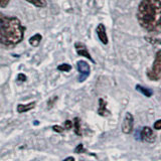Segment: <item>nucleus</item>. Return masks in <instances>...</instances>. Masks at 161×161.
Instances as JSON below:
<instances>
[{
    "mask_svg": "<svg viewBox=\"0 0 161 161\" xmlns=\"http://www.w3.org/2000/svg\"><path fill=\"white\" fill-rule=\"evenodd\" d=\"M75 50H77V53L79 55H82V57H85V58H87L88 59H90L92 63H96L94 58L91 57V54L89 53L88 52V49L87 47H86V45L84 43H80V42H77L75 44Z\"/></svg>",
    "mask_w": 161,
    "mask_h": 161,
    "instance_id": "7",
    "label": "nucleus"
},
{
    "mask_svg": "<svg viewBox=\"0 0 161 161\" xmlns=\"http://www.w3.org/2000/svg\"><path fill=\"white\" fill-rule=\"evenodd\" d=\"M83 151H85L83 144H79V145H78V147L75 149V153H82Z\"/></svg>",
    "mask_w": 161,
    "mask_h": 161,
    "instance_id": "18",
    "label": "nucleus"
},
{
    "mask_svg": "<svg viewBox=\"0 0 161 161\" xmlns=\"http://www.w3.org/2000/svg\"><path fill=\"white\" fill-rule=\"evenodd\" d=\"M26 80V77H25L24 75H22V74H20V75H18V80Z\"/></svg>",
    "mask_w": 161,
    "mask_h": 161,
    "instance_id": "22",
    "label": "nucleus"
},
{
    "mask_svg": "<svg viewBox=\"0 0 161 161\" xmlns=\"http://www.w3.org/2000/svg\"><path fill=\"white\" fill-rule=\"evenodd\" d=\"M97 34L98 37L101 40V42L103 44H107L108 43V36H107V32H106V27L104 24H99L97 26Z\"/></svg>",
    "mask_w": 161,
    "mask_h": 161,
    "instance_id": "8",
    "label": "nucleus"
},
{
    "mask_svg": "<svg viewBox=\"0 0 161 161\" xmlns=\"http://www.w3.org/2000/svg\"><path fill=\"white\" fill-rule=\"evenodd\" d=\"M58 69L62 70V72H69V70L72 69V67H70V65L68 64H63L58 65Z\"/></svg>",
    "mask_w": 161,
    "mask_h": 161,
    "instance_id": "15",
    "label": "nucleus"
},
{
    "mask_svg": "<svg viewBox=\"0 0 161 161\" xmlns=\"http://www.w3.org/2000/svg\"><path fill=\"white\" fill-rule=\"evenodd\" d=\"M25 28L16 17H8L0 13V44L15 45L23 39Z\"/></svg>",
    "mask_w": 161,
    "mask_h": 161,
    "instance_id": "2",
    "label": "nucleus"
},
{
    "mask_svg": "<svg viewBox=\"0 0 161 161\" xmlns=\"http://www.w3.org/2000/svg\"><path fill=\"white\" fill-rule=\"evenodd\" d=\"M147 75L151 80H157L160 79L161 77V49L158 50L157 53H156L152 68L147 72Z\"/></svg>",
    "mask_w": 161,
    "mask_h": 161,
    "instance_id": "3",
    "label": "nucleus"
},
{
    "mask_svg": "<svg viewBox=\"0 0 161 161\" xmlns=\"http://www.w3.org/2000/svg\"><path fill=\"white\" fill-rule=\"evenodd\" d=\"M64 161H75V158L74 157H68V158H65Z\"/></svg>",
    "mask_w": 161,
    "mask_h": 161,
    "instance_id": "23",
    "label": "nucleus"
},
{
    "mask_svg": "<svg viewBox=\"0 0 161 161\" xmlns=\"http://www.w3.org/2000/svg\"><path fill=\"white\" fill-rule=\"evenodd\" d=\"M139 24L148 32L161 33V1L141 0L137 10Z\"/></svg>",
    "mask_w": 161,
    "mask_h": 161,
    "instance_id": "1",
    "label": "nucleus"
},
{
    "mask_svg": "<svg viewBox=\"0 0 161 161\" xmlns=\"http://www.w3.org/2000/svg\"><path fill=\"white\" fill-rule=\"evenodd\" d=\"M98 114L106 117V116H109L110 112L107 110V103L105 102L103 99L99 100V110H98Z\"/></svg>",
    "mask_w": 161,
    "mask_h": 161,
    "instance_id": "9",
    "label": "nucleus"
},
{
    "mask_svg": "<svg viewBox=\"0 0 161 161\" xmlns=\"http://www.w3.org/2000/svg\"><path fill=\"white\" fill-rule=\"evenodd\" d=\"M53 129L55 131V132H59V133H62L63 131H64V128H63V127H60V126H57V125L53 126Z\"/></svg>",
    "mask_w": 161,
    "mask_h": 161,
    "instance_id": "21",
    "label": "nucleus"
},
{
    "mask_svg": "<svg viewBox=\"0 0 161 161\" xmlns=\"http://www.w3.org/2000/svg\"><path fill=\"white\" fill-rule=\"evenodd\" d=\"M27 2L31 3L32 5H34V6L36 7H45L47 6V0H26Z\"/></svg>",
    "mask_w": 161,
    "mask_h": 161,
    "instance_id": "13",
    "label": "nucleus"
},
{
    "mask_svg": "<svg viewBox=\"0 0 161 161\" xmlns=\"http://www.w3.org/2000/svg\"><path fill=\"white\" fill-rule=\"evenodd\" d=\"M77 67H78V70L80 73L79 82L82 83L84 80H87V78L90 75V72H91L90 65L88 64L87 62H85V60H79L77 64Z\"/></svg>",
    "mask_w": 161,
    "mask_h": 161,
    "instance_id": "4",
    "label": "nucleus"
},
{
    "mask_svg": "<svg viewBox=\"0 0 161 161\" xmlns=\"http://www.w3.org/2000/svg\"><path fill=\"white\" fill-rule=\"evenodd\" d=\"M11 1V0H0V7L5 8L8 5V3Z\"/></svg>",
    "mask_w": 161,
    "mask_h": 161,
    "instance_id": "17",
    "label": "nucleus"
},
{
    "mask_svg": "<svg viewBox=\"0 0 161 161\" xmlns=\"http://www.w3.org/2000/svg\"><path fill=\"white\" fill-rule=\"evenodd\" d=\"M74 126H75V133L80 136L82 135V132H80V118H75L74 120Z\"/></svg>",
    "mask_w": 161,
    "mask_h": 161,
    "instance_id": "14",
    "label": "nucleus"
},
{
    "mask_svg": "<svg viewBox=\"0 0 161 161\" xmlns=\"http://www.w3.org/2000/svg\"><path fill=\"white\" fill-rule=\"evenodd\" d=\"M42 36L40 34H34L33 36H31L29 38V43L30 45H32V47H38L40 42H42Z\"/></svg>",
    "mask_w": 161,
    "mask_h": 161,
    "instance_id": "11",
    "label": "nucleus"
},
{
    "mask_svg": "<svg viewBox=\"0 0 161 161\" xmlns=\"http://www.w3.org/2000/svg\"><path fill=\"white\" fill-rule=\"evenodd\" d=\"M34 107H35V102H31V103L26 104V105L19 104L17 106V112L18 113H25V112H27V111L32 110Z\"/></svg>",
    "mask_w": 161,
    "mask_h": 161,
    "instance_id": "10",
    "label": "nucleus"
},
{
    "mask_svg": "<svg viewBox=\"0 0 161 161\" xmlns=\"http://www.w3.org/2000/svg\"><path fill=\"white\" fill-rule=\"evenodd\" d=\"M145 39L147 40L148 42L152 43V44H160V45H161V39H159V38H154V37H145Z\"/></svg>",
    "mask_w": 161,
    "mask_h": 161,
    "instance_id": "16",
    "label": "nucleus"
},
{
    "mask_svg": "<svg viewBox=\"0 0 161 161\" xmlns=\"http://www.w3.org/2000/svg\"><path fill=\"white\" fill-rule=\"evenodd\" d=\"M72 126H73V123L72 122H70V121L69 120H67V121H65V123H64V128L65 129H70V128H72Z\"/></svg>",
    "mask_w": 161,
    "mask_h": 161,
    "instance_id": "20",
    "label": "nucleus"
},
{
    "mask_svg": "<svg viewBox=\"0 0 161 161\" xmlns=\"http://www.w3.org/2000/svg\"><path fill=\"white\" fill-rule=\"evenodd\" d=\"M154 129H156V130H161V120L156 121V122L154 123Z\"/></svg>",
    "mask_w": 161,
    "mask_h": 161,
    "instance_id": "19",
    "label": "nucleus"
},
{
    "mask_svg": "<svg viewBox=\"0 0 161 161\" xmlns=\"http://www.w3.org/2000/svg\"><path fill=\"white\" fill-rule=\"evenodd\" d=\"M133 125H134V118L133 115L131 113H126L125 119L122 123V131L125 134H129L132 132L133 130Z\"/></svg>",
    "mask_w": 161,
    "mask_h": 161,
    "instance_id": "5",
    "label": "nucleus"
},
{
    "mask_svg": "<svg viewBox=\"0 0 161 161\" xmlns=\"http://www.w3.org/2000/svg\"><path fill=\"white\" fill-rule=\"evenodd\" d=\"M136 90L138 91V92H140L141 94H143L144 96H146V97H151L153 94V92L151 91L150 89H147V88H145L143 87V86H141V85H137L136 86Z\"/></svg>",
    "mask_w": 161,
    "mask_h": 161,
    "instance_id": "12",
    "label": "nucleus"
},
{
    "mask_svg": "<svg viewBox=\"0 0 161 161\" xmlns=\"http://www.w3.org/2000/svg\"><path fill=\"white\" fill-rule=\"evenodd\" d=\"M156 136L153 132V130L149 128V127H144L141 131V139L145 142H149V143H152L155 141Z\"/></svg>",
    "mask_w": 161,
    "mask_h": 161,
    "instance_id": "6",
    "label": "nucleus"
}]
</instances>
